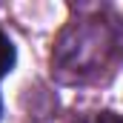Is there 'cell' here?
I'll list each match as a JSON object with an SVG mask.
<instances>
[{"label":"cell","instance_id":"6da1fadb","mask_svg":"<svg viewBox=\"0 0 123 123\" xmlns=\"http://www.w3.org/2000/svg\"><path fill=\"white\" fill-rule=\"evenodd\" d=\"M14 60H17V55H14V43H12V40L3 34V29H0V77L12 72Z\"/></svg>","mask_w":123,"mask_h":123},{"label":"cell","instance_id":"7a4b0ae2","mask_svg":"<svg viewBox=\"0 0 123 123\" xmlns=\"http://www.w3.org/2000/svg\"><path fill=\"white\" fill-rule=\"evenodd\" d=\"M97 123H123V117L115 115V112H100L97 115Z\"/></svg>","mask_w":123,"mask_h":123}]
</instances>
